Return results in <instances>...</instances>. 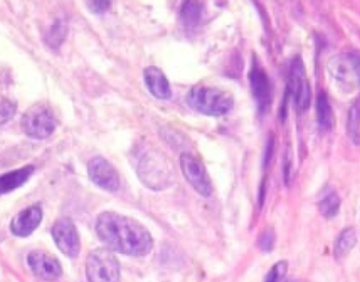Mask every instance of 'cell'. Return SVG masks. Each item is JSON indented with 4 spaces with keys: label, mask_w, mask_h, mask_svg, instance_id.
I'll list each match as a JSON object with an SVG mask.
<instances>
[{
    "label": "cell",
    "mask_w": 360,
    "mask_h": 282,
    "mask_svg": "<svg viewBox=\"0 0 360 282\" xmlns=\"http://www.w3.org/2000/svg\"><path fill=\"white\" fill-rule=\"evenodd\" d=\"M97 235L110 251L124 255L146 256L153 249V238L145 226L115 212H105L97 218Z\"/></svg>",
    "instance_id": "1"
},
{
    "label": "cell",
    "mask_w": 360,
    "mask_h": 282,
    "mask_svg": "<svg viewBox=\"0 0 360 282\" xmlns=\"http://www.w3.org/2000/svg\"><path fill=\"white\" fill-rule=\"evenodd\" d=\"M137 175L147 188L153 191L166 190L174 184V165L166 155L151 150L141 158Z\"/></svg>",
    "instance_id": "2"
},
{
    "label": "cell",
    "mask_w": 360,
    "mask_h": 282,
    "mask_svg": "<svg viewBox=\"0 0 360 282\" xmlns=\"http://www.w3.org/2000/svg\"><path fill=\"white\" fill-rule=\"evenodd\" d=\"M186 103L191 109L207 116H222L232 111L234 98L226 91L198 84L186 95Z\"/></svg>",
    "instance_id": "3"
},
{
    "label": "cell",
    "mask_w": 360,
    "mask_h": 282,
    "mask_svg": "<svg viewBox=\"0 0 360 282\" xmlns=\"http://www.w3.org/2000/svg\"><path fill=\"white\" fill-rule=\"evenodd\" d=\"M86 278L90 282H120V264L109 249H97L86 258Z\"/></svg>",
    "instance_id": "4"
},
{
    "label": "cell",
    "mask_w": 360,
    "mask_h": 282,
    "mask_svg": "<svg viewBox=\"0 0 360 282\" xmlns=\"http://www.w3.org/2000/svg\"><path fill=\"white\" fill-rule=\"evenodd\" d=\"M331 77L349 91H360V56L353 53L334 55L328 61Z\"/></svg>",
    "instance_id": "5"
},
{
    "label": "cell",
    "mask_w": 360,
    "mask_h": 282,
    "mask_svg": "<svg viewBox=\"0 0 360 282\" xmlns=\"http://www.w3.org/2000/svg\"><path fill=\"white\" fill-rule=\"evenodd\" d=\"M57 120L48 105L40 103L30 108L21 118V129L27 136L44 139L53 134L57 128Z\"/></svg>",
    "instance_id": "6"
},
{
    "label": "cell",
    "mask_w": 360,
    "mask_h": 282,
    "mask_svg": "<svg viewBox=\"0 0 360 282\" xmlns=\"http://www.w3.org/2000/svg\"><path fill=\"white\" fill-rule=\"evenodd\" d=\"M179 162L184 178L194 188V190L201 196H211L213 193V186L203 163L194 155L188 153L181 154Z\"/></svg>",
    "instance_id": "7"
},
{
    "label": "cell",
    "mask_w": 360,
    "mask_h": 282,
    "mask_svg": "<svg viewBox=\"0 0 360 282\" xmlns=\"http://www.w3.org/2000/svg\"><path fill=\"white\" fill-rule=\"evenodd\" d=\"M287 92L293 97L300 111L308 110L311 101V86L304 72V63L300 56H296L292 60Z\"/></svg>",
    "instance_id": "8"
},
{
    "label": "cell",
    "mask_w": 360,
    "mask_h": 282,
    "mask_svg": "<svg viewBox=\"0 0 360 282\" xmlns=\"http://www.w3.org/2000/svg\"><path fill=\"white\" fill-rule=\"evenodd\" d=\"M52 236L61 253L70 258L77 257L80 253V237L73 220L59 218L52 228Z\"/></svg>",
    "instance_id": "9"
},
{
    "label": "cell",
    "mask_w": 360,
    "mask_h": 282,
    "mask_svg": "<svg viewBox=\"0 0 360 282\" xmlns=\"http://www.w3.org/2000/svg\"><path fill=\"white\" fill-rule=\"evenodd\" d=\"M88 175L96 186L109 192L120 188V177L115 167L101 156L94 157L88 163Z\"/></svg>",
    "instance_id": "10"
},
{
    "label": "cell",
    "mask_w": 360,
    "mask_h": 282,
    "mask_svg": "<svg viewBox=\"0 0 360 282\" xmlns=\"http://www.w3.org/2000/svg\"><path fill=\"white\" fill-rule=\"evenodd\" d=\"M249 82L258 112L266 113L272 103V84L266 71L256 63H253L250 70Z\"/></svg>",
    "instance_id": "11"
},
{
    "label": "cell",
    "mask_w": 360,
    "mask_h": 282,
    "mask_svg": "<svg viewBox=\"0 0 360 282\" xmlns=\"http://www.w3.org/2000/svg\"><path fill=\"white\" fill-rule=\"evenodd\" d=\"M27 264L34 275L42 281H55L63 274L59 260L44 251L32 252L27 257Z\"/></svg>",
    "instance_id": "12"
},
{
    "label": "cell",
    "mask_w": 360,
    "mask_h": 282,
    "mask_svg": "<svg viewBox=\"0 0 360 282\" xmlns=\"http://www.w3.org/2000/svg\"><path fill=\"white\" fill-rule=\"evenodd\" d=\"M42 220V210L38 205H31L19 212L11 224V231L18 237L31 235L39 226Z\"/></svg>",
    "instance_id": "13"
},
{
    "label": "cell",
    "mask_w": 360,
    "mask_h": 282,
    "mask_svg": "<svg viewBox=\"0 0 360 282\" xmlns=\"http://www.w3.org/2000/svg\"><path fill=\"white\" fill-rule=\"evenodd\" d=\"M146 86L154 97L160 101H168L172 97L170 82L162 70L158 67L150 65L143 72Z\"/></svg>",
    "instance_id": "14"
},
{
    "label": "cell",
    "mask_w": 360,
    "mask_h": 282,
    "mask_svg": "<svg viewBox=\"0 0 360 282\" xmlns=\"http://www.w3.org/2000/svg\"><path fill=\"white\" fill-rule=\"evenodd\" d=\"M33 165H27L0 175V195L6 194L22 186L33 175Z\"/></svg>",
    "instance_id": "15"
},
{
    "label": "cell",
    "mask_w": 360,
    "mask_h": 282,
    "mask_svg": "<svg viewBox=\"0 0 360 282\" xmlns=\"http://www.w3.org/2000/svg\"><path fill=\"white\" fill-rule=\"evenodd\" d=\"M316 113L319 126L325 130H331L334 124L333 110L326 93H319L317 96Z\"/></svg>",
    "instance_id": "16"
},
{
    "label": "cell",
    "mask_w": 360,
    "mask_h": 282,
    "mask_svg": "<svg viewBox=\"0 0 360 282\" xmlns=\"http://www.w3.org/2000/svg\"><path fill=\"white\" fill-rule=\"evenodd\" d=\"M357 243L356 232L354 229L348 228L340 233L338 238L336 239L334 254L338 259L346 257Z\"/></svg>",
    "instance_id": "17"
},
{
    "label": "cell",
    "mask_w": 360,
    "mask_h": 282,
    "mask_svg": "<svg viewBox=\"0 0 360 282\" xmlns=\"http://www.w3.org/2000/svg\"><path fill=\"white\" fill-rule=\"evenodd\" d=\"M203 6L198 1H186L180 10V18L186 27L191 29L198 25L202 14Z\"/></svg>",
    "instance_id": "18"
},
{
    "label": "cell",
    "mask_w": 360,
    "mask_h": 282,
    "mask_svg": "<svg viewBox=\"0 0 360 282\" xmlns=\"http://www.w3.org/2000/svg\"><path fill=\"white\" fill-rule=\"evenodd\" d=\"M340 205H342L340 197L338 196V193L332 192L319 201V212L323 217L333 218L340 212Z\"/></svg>",
    "instance_id": "19"
},
{
    "label": "cell",
    "mask_w": 360,
    "mask_h": 282,
    "mask_svg": "<svg viewBox=\"0 0 360 282\" xmlns=\"http://www.w3.org/2000/svg\"><path fill=\"white\" fill-rule=\"evenodd\" d=\"M360 108L355 105L349 112L348 130L353 141H360Z\"/></svg>",
    "instance_id": "20"
},
{
    "label": "cell",
    "mask_w": 360,
    "mask_h": 282,
    "mask_svg": "<svg viewBox=\"0 0 360 282\" xmlns=\"http://www.w3.org/2000/svg\"><path fill=\"white\" fill-rule=\"evenodd\" d=\"M288 262H278L271 268L264 282H281L287 274Z\"/></svg>",
    "instance_id": "21"
},
{
    "label": "cell",
    "mask_w": 360,
    "mask_h": 282,
    "mask_svg": "<svg viewBox=\"0 0 360 282\" xmlns=\"http://www.w3.org/2000/svg\"><path fill=\"white\" fill-rule=\"evenodd\" d=\"M65 36V27L61 23H56L51 27L50 33H49L48 40L49 44L56 48L59 46Z\"/></svg>",
    "instance_id": "22"
},
{
    "label": "cell",
    "mask_w": 360,
    "mask_h": 282,
    "mask_svg": "<svg viewBox=\"0 0 360 282\" xmlns=\"http://www.w3.org/2000/svg\"><path fill=\"white\" fill-rule=\"evenodd\" d=\"M17 105L10 101H2L0 103V126L10 122L16 114Z\"/></svg>",
    "instance_id": "23"
},
{
    "label": "cell",
    "mask_w": 360,
    "mask_h": 282,
    "mask_svg": "<svg viewBox=\"0 0 360 282\" xmlns=\"http://www.w3.org/2000/svg\"><path fill=\"white\" fill-rule=\"evenodd\" d=\"M274 231H273L272 229H266V231H264V233H262L259 238L260 249L266 252L272 251L273 247H274Z\"/></svg>",
    "instance_id": "24"
},
{
    "label": "cell",
    "mask_w": 360,
    "mask_h": 282,
    "mask_svg": "<svg viewBox=\"0 0 360 282\" xmlns=\"http://www.w3.org/2000/svg\"><path fill=\"white\" fill-rule=\"evenodd\" d=\"M111 6V2L110 1H89L88 8L89 10L95 14H103V13L107 12Z\"/></svg>",
    "instance_id": "25"
},
{
    "label": "cell",
    "mask_w": 360,
    "mask_h": 282,
    "mask_svg": "<svg viewBox=\"0 0 360 282\" xmlns=\"http://www.w3.org/2000/svg\"><path fill=\"white\" fill-rule=\"evenodd\" d=\"M274 139H273V137H270V139H269V141H266L264 154V167H268L269 163L271 162V159H272L273 153H274Z\"/></svg>",
    "instance_id": "26"
}]
</instances>
